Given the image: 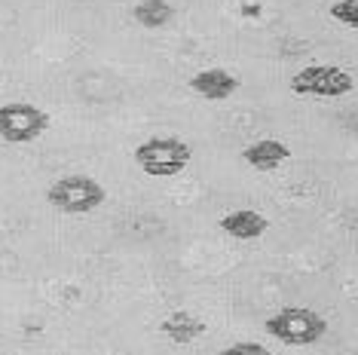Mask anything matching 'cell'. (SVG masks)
I'll return each instance as SVG.
<instances>
[{
    "label": "cell",
    "instance_id": "obj_1",
    "mask_svg": "<svg viewBox=\"0 0 358 355\" xmlns=\"http://www.w3.org/2000/svg\"><path fill=\"white\" fill-rule=\"evenodd\" d=\"M266 334L288 346H313L328 334V321L306 306H285L266 319Z\"/></svg>",
    "mask_w": 358,
    "mask_h": 355
},
{
    "label": "cell",
    "instance_id": "obj_2",
    "mask_svg": "<svg viewBox=\"0 0 358 355\" xmlns=\"http://www.w3.org/2000/svg\"><path fill=\"white\" fill-rule=\"evenodd\" d=\"M193 159L190 144L181 138H162V135H153V138L141 141L135 147V163L144 168L153 178H175L181 175Z\"/></svg>",
    "mask_w": 358,
    "mask_h": 355
},
{
    "label": "cell",
    "instance_id": "obj_3",
    "mask_svg": "<svg viewBox=\"0 0 358 355\" xmlns=\"http://www.w3.org/2000/svg\"><path fill=\"white\" fill-rule=\"evenodd\" d=\"M104 199H108L104 187L89 175H64L46 190V203H50L52 208H59V212H64V215L95 212Z\"/></svg>",
    "mask_w": 358,
    "mask_h": 355
},
{
    "label": "cell",
    "instance_id": "obj_4",
    "mask_svg": "<svg viewBox=\"0 0 358 355\" xmlns=\"http://www.w3.org/2000/svg\"><path fill=\"white\" fill-rule=\"evenodd\" d=\"M50 129V114L31 101H10L0 104V138L10 144L37 141Z\"/></svg>",
    "mask_w": 358,
    "mask_h": 355
},
{
    "label": "cell",
    "instance_id": "obj_5",
    "mask_svg": "<svg viewBox=\"0 0 358 355\" xmlns=\"http://www.w3.org/2000/svg\"><path fill=\"white\" fill-rule=\"evenodd\" d=\"M352 74L337 68V64H309L291 77V92L315 95V99H340V95L352 92Z\"/></svg>",
    "mask_w": 358,
    "mask_h": 355
},
{
    "label": "cell",
    "instance_id": "obj_6",
    "mask_svg": "<svg viewBox=\"0 0 358 355\" xmlns=\"http://www.w3.org/2000/svg\"><path fill=\"white\" fill-rule=\"evenodd\" d=\"M190 89L208 101H227L239 89V80L224 68H208V71H199L196 77H190Z\"/></svg>",
    "mask_w": 358,
    "mask_h": 355
},
{
    "label": "cell",
    "instance_id": "obj_7",
    "mask_svg": "<svg viewBox=\"0 0 358 355\" xmlns=\"http://www.w3.org/2000/svg\"><path fill=\"white\" fill-rule=\"evenodd\" d=\"M288 157H291L288 144H282L275 138L255 141L242 150V159H245L251 168H257V172H273V168H279L282 163H288Z\"/></svg>",
    "mask_w": 358,
    "mask_h": 355
},
{
    "label": "cell",
    "instance_id": "obj_8",
    "mask_svg": "<svg viewBox=\"0 0 358 355\" xmlns=\"http://www.w3.org/2000/svg\"><path fill=\"white\" fill-rule=\"evenodd\" d=\"M221 230L233 239H257L270 230V221H266L255 208H239V212H230L221 217Z\"/></svg>",
    "mask_w": 358,
    "mask_h": 355
},
{
    "label": "cell",
    "instance_id": "obj_9",
    "mask_svg": "<svg viewBox=\"0 0 358 355\" xmlns=\"http://www.w3.org/2000/svg\"><path fill=\"white\" fill-rule=\"evenodd\" d=\"M159 331L172 343L184 346V343H193L196 337L206 334V321L196 319V316H190V312H184V310H178V312H169V316L159 321Z\"/></svg>",
    "mask_w": 358,
    "mask_h": 355
},
{
    "label": "cell",
    "instance_id": "obj_10",
    "mask_svg": "<svg viewBox=\"0 0 358 355\" xmlns=\"http://www.w3.org/2000/svg\"><path fill=\"white\" fill-rule=\"evenodd\" d=\"M132 15H135V22H141L144 28H162V25L172 22L175 10L166 3V0H141V3H135Z\"/></svg>",
    "mask_w": 358,
    "mask_h": 355
},
{
    "label": "cell",
    "instance_id": "obj_11",
    "mask_svg": "<svg viewBox=\"0 0 358 355\" xmlns=\"http://www.w3.org/2000/svg\"><path fill=\"white\" fill-rule=\"evenodd\" d=\"M331 15L349 28H358V0H337L331 6Z\"/></svg>",
    "mask_w": 358,
    "mask_h": 355
},
{
    "label": "cell",
    "instance_id": "obj_12",
    "mask_svg": "<svg viewBox=\"0 0 358 355\" xmlns=\"http://www.w3.org/2000/svg\"><path fill=\"white\" fill-rule=\"evenodd\" d=\"M217 355H275V352H270L266 346H260V343L245 340V343H233V346H227V349H221Z\"/></svg>",
    "mask_w": 358,
    "mask_h": 355
}]
</instances>
